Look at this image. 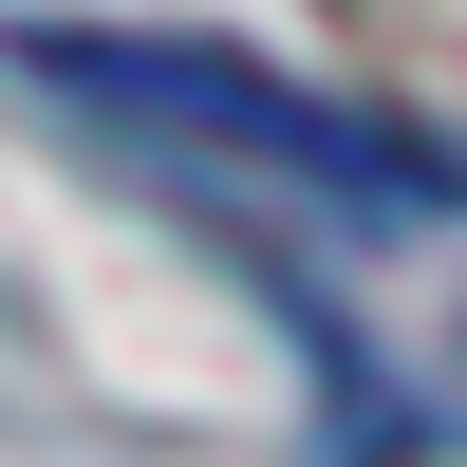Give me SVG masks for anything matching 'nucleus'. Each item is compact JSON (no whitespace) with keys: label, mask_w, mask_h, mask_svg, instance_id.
I'll list each match as a JSON object with an SVG mask.
<instances>
[{"label":"nucleus","mask_w":467,"mask_h":467,"mask_svg":"<svg viewBox=\"0 0 467 467\" xmlns=\"http://www.w3.org/2000/svg\"><path fill=\"white\" fill-rule=\"evenodd\" d=\"M19 75L57 112H94L112 150H150V169H206V187H281V206L318 224H449L467 206V150L393 131V112L356 94H299L281 57H244V37H131V19H37Z\"/></svg>","instance_id":"obj_1"}]
</instances>
